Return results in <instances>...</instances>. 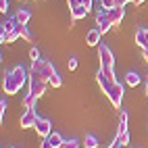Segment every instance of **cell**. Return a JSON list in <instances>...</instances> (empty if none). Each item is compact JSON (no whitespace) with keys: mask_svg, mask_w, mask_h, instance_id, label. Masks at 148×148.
Segmentation results:
<instances>
[{"mask_svg":"<svg viewBox=\"0 0 148 148\" xmlns=\"http://www.w3.org/2000/svg\"><path fill=\"white\" fill-rule=\"evenodd\" d=\"M25 82H29V73L25 71L21 65H19V67L11 69V71L4 75V79H2V90H4V94H17V92L25 86Z\"/></svg>","mask_w":148,"mask_h":148,"instance_id":"cell-1","label":"cell"},{"mask_svg":"<svg viewBox=\"0 0 148 148\" xmlns=\"http://www.w3.org/2000/svg\"><path fill=\"white\" fill-rule=\"evenodd\" d=\"M32 73H36V75H40L42 79H46V82H50V77L56 73V69L48 63V61H42V58H38V61H32V69H29Z\"/></svg>","mask_w":148,"mask_h":148,"instance_id":"cell-2","label":"cell"},{"mask_svg":"<svg viewBox=\"0 0 148 148\" xmlns=\"http://www.w3.org/2000/svg\"><path fill=\"white\" fill-rule=\"evenodd\" d=\"M104 94H106V98L111 100V104L115 106V108H119L121 106V102H123V86L119 84V82H113V84H108L104 90H102Z\"/></svg>","mask_w":148,"mask_h":148,"instance_id":"cell-3","label":"cell"},{"mask_svg":"<svg viewBox=\"0 0 148 148\" xmlns=\"http://www.w3.org/2000/svg\"><path fill=\"white\" fill-rule=\"evenodd\" d=\"M46 86H48L46 79H42L40 75H36V73L29 71V94H34V96L40 98V96L46 92Z\"/></svg>","mask_w":148,"mask_h":148,"instance_id":"cell-4","label":"cell"},{"mask_svg":"<svg viewBox=\"0 0 148 148\" xmlns=\"http://www.w3.org/2000/svg\"><path fill=\"white\" fill-rule=\"evenodd\" d=\"M98 58H100V69H113L115 67V58H113V52L106 44H100L98 46Z\"/></svg>","mask_w":148,"mask_h":148,"instance_id":"cell-5","label":"cell"},{"mask_svg":"<svg viewBox=\"0 0 148 148\" xmlns=\"http://www.w3.org/2000/svg\"><path fill=\"white\" fill-rule=\"evenodd\" d=\"M34 130L38 132V136L48 138V136L52 134V123L48 121V119H44V117H38V121H36V125H34Z\"/></svg>","mask_w":148,"mask_h":148,"instance_id":"cell-6","label":"cell"},{"mask_svg":"<svg viewBox=\"0 0 148 148\" xmlns=\"http://www.w3.org/2000/svg\"><path fill=\"white\" fill-rule=\"evenodd\" d=\"M96 25H98V29H100L102 34H106L108 29L113 27L111 19H108V13L104 11V8H102V11H98V13H96Z\"/></svg>","mask_w":148,"mask_h":148,"instance_id":"cell-7","label":"cell"},{"mask_svg":"<svg viewBox=\"0 0 148 148\" xmlns=\"http://www.w3.org/2000/svg\"><path fill=\"white\" fill-rule=\"evenodd\" d=\"M38 121V115L34 108H27V111L21 115V130H27V127H34Z\"/></svg>","mask_w":148,"mask_h":148,"instance_id":"cell-8","label":"cell"},{"mask_svg":"<svg viewBox=\"0 0 148 148\" xmlns=\"http://www.w3.org/2000/svg\"><path fill=\"white\" fill-rule=\"evenodd\" d=\"M108 13V19H111V23L113 25H119L121 21H123V17H125V6H115V8H111V11H106Z\"/></svg>","mask_w":148,"mask_h":148,"instance_id":"cell-9","label":"cell"},{"mask_svg":"<svg viewBox=\"0 0 148 148\" xmlns=\"http://www.w3.org/2000/svg\"><path fill=\"white\" fill-rule=\"evenodd\" d=\"M100 36H102V32L100 29H90L88 32V36H86V42H88V46H100Z\"/></svg>","mask_w":148,"mask_h":148,"instance_id":"cell-10","label":"cell"},{"mask_svg":"<svg viewBox=\"0 0 148 148\" xmlns=\"http://www.w3.org/2000/svg\"><path fill=\"white\" fill-rule=\"evenodd\" d=\"M136 44L140 46L142 50L148 48V29L146 27H142V29H138V32H136Z\"/></svg>","mask_w":148,"mask_h":148,"instance_id":"cell-11","label":"cell"},{"mask_svg":"<svg viewBox=\"0 0 148 148\" xmlns=\"http://www.w3.org/2000/svg\"><path fill=\"white\" fill-rule=\"evenodd\" d=\"M88 13H90V8H88L86 4H77L75 8H71V17L75 19V21H79V19L88 17Z\"/></svg>","mask_w":148,"mask_h":148,"instance_id":"cell-12","label":"cell"},{"mask_svg":"<svg viewBox=\"0 0 148 148\" xmlns=\"http://www.w3.org/2000/svg\"><path fill=\"white\" fill-rule=\"evenodd\" d=\"M15 17H17V21H19V23H21V25H27L29 21H32V13H29V11H27V8H19V11H17V15H15Z\"/></svg>","mask_w":148,"mask_h":148,"instance_id":"cell-13","label":"cell"},{"mask_svg":"<svg viewBox=\"0 0 148 148\" xmlns=\"http://www.w3.org/2000/svg\"><path fill=\"white\" fill-rule=\"evenodd\" d=\"M140 82H142V77L138 75L136 71H130V73L125 75V84H127V86H132V88H136V86H140Z\"/></svg>","mask_w":148,"mask_h":148,"instance_id":"cell-14","label":"cell"},{"mask_svg":"<svg viewBox=\"0 0 148 148\" xmlns=\"http://www.w3.org/2000/svg\"><path fill=\"white\" fill-rule=\"evenodd\" d=\"M115 142L119 144L121 148H125L127 144H130V134H127V132H125V134H117V138H115Z\"/></svg>","mask_w":148,"mask_h":148,"instance_id":"cell-15","label":"cell"},{"mask_svg":"<svg viewBox=\"0 0 148 148\" xmlns=\"http://www.w3.org/2000/svg\"><path fill=\"white\" fill-rule=\"evenodd\" d=\"M48 140L52 142V146H54V148H56V146H63V142H65L63 138H61V134H56V132H52L50 136H48Z\"/></svg>","mask_w":148,"mask_h":148,"instance_id":"cell-16","label":"cell"},{"mask_svg":"<svg viewBox=\"0 0 148 148\" xmlns=\"http://www.w3.org/2000/svg\"><path fill=\"white\" fill-rule=\"evenodd\" d=\"M84 146H86V148H98V138H96V136H86Z\"/></svg>","mask_w":148,"mask_h":148,"instance_id":"cell-17","label":"cell"},{"mask_svg":"<svg viewBox=\"0 0 148 148\" xmlns=\"http://www.w3.org/2000/svg\"><path fill=\"white\" fill-rule=\"evenodd\" d=\"M100 6L104 8V11H111V8L119 6V0H100Z\"/></svg>","mask_w":148,"mask_h":148,"instance_id":"cell-18","label":"cell"},{"mask_svg":"<svg viewBox=\"0 0 148 148\" xmlns=\"http://www.w3.org/2000/svg\"><path fill=\"white\" fill-rule=\"evenodd\" d=\"M36 102H38V96H34V94L25 96V108H36Z\"/></svg>","mask_w":148,"mask_h":148,"instance_id":"cell-19","label":"cell"},{"mask_svg":"<svg viewBox=\"0 0 148 148\" xmlns=\"http://www.w3.org/2000/svg\"><path fill=\"white\" fill-rule=\"evenodd\" d=\"M48 84H50V86H54V88H61L63 86V79H61V75H58V71L50 77V82H48Z\"/></svg>","mask_w":148,"mask_h":148,"instance_id":"cell-20","label":"cell"},{"mask_svg":"<svg viewBox=\"0 0 148 148\" xmlns=\"http://www.w3.org/2000/svg\"><path fill=\"white\" fill-rule=\"evenodd\" d=\"M100 71L104 73V77H106L108 82H117V77H115V71H113V69H100Z\"/></svg>","mask_w":148,"mask_h":148,"instance_id":"cell-21","label":"cell"},{"mask_svg":"<svg viewBox=\"0 0 148 148\" xmlns=\"http://www.w3.org/2000/svg\"><path fill=\"white\" fill-rule=\"evenodd\" d=\"M63 146H65V148H79V142L71 138V140H65V142H63Z\"/></svg>","mask_w":148,"mask_h":148,"instance_id":"cell-22","label":"cell"},{"mask_svg":"<svg viewBox=\"0 0 148 148\" xmlns=\"http://www.w3.org/2000/svg\"><path fill=\"white\" fill-rule=\"evenodd\" d=\"M21 38H23V40H27V42H32V32H29V29H27V25H23V32H21Z\"/></svg>","mask_w":148,"mask_h":148,"instance_id":"cell-23","label":"cell"},{"mask_svg":"<svg viewBox=\"0 0 148 148\" xmlns=\"http://www.w3.org/2000/svg\"><path fill=\"white\" fill-rule=\"evenodd\" d=\"M6 108H8L6 102L2 100V102H0V121H2V123H4V113H6Z\"/></svg>","mask_w":148,"mask_h":148,"instance_id":"cell-24","label":"cell"},{"mask_svg":"<svg viewBox=\"0 0 148 148\" xmlns=\"http://www.w3.org/2000/svg\"><path fill=\"white\" fill-rule=\"evenodd\" d=\"M29 56H32V61H38V58H40V52H38V48H32V50H29Z\"/></svg>","mask_w":148,"mask_h":148,"instance_id":"cell-25","label":"cell"},{"mask_svg":"<svg viewBox=\"0 0 148 148\" xmlns=\"http://www.w3.org/2000/svg\"><path fill=\"white\" fill-rule=\"evenodd\" d=\"M67 65H69V69H71V71H73V69H77V58H75V56H71Z\"/></svg>","mask_w":148,"mask_h":148,"instance_id":"cell-26","label":"cell"},{"mask_svg":"<svg viewBox=\"0 0 148 148\" xmlns=\"http://www.w3.org/2000/svg\"><path fill=\"white\" fill-rule=\"evenodd\" d=\"M8 11V0H0V13H6Z\"/></svg>","mask_w":148,"mask_h":148,"instance_id":"cell-27","label":"cell"},{"mask_svg":"<svg viewBox=\"0 0 148 148\" xmlns=\"http://www.w3.org/2000/svg\"><path fill=\"white\" fill-rule=\"evenodd\" d=\"M127 132V123H119V127H117V134H125Z\"/></svg>","mask_w":148,"mask_h":148,"instance_id":"cell-28","label":"cell"},{"mask_svg":"<svg viewBox=\"0 0 148 148\" xmlns=\"http://www.w3.org/2000/svg\"><path fill=\"white\" fill-rule=\"evenodd\" d=\"M40 148H54V146H52V142L48 140V138H44V142H42V146H40Z\"/></svg>","mask_w":148,"mask_h":148,"instance_id":"cell-29","label":"cell"},{"mask_svg":"<svg viewBox=\"0 0 148 148\" xmlns=\"http://www.w3.org/2000/svg\"><path fill=\"white\" fill-rule=\"evenodd\" d=\"M127 119H130V115L123 111V113H121V117H119V123H127Z\"/></svg>","mask_w":148,"mask_h":148,"instance_id":"cell-30","label":"cell"},{"mask_svg":"<svg viewBox=\"0 0 148 148\" xmlns=\"http://www.w3.org/2000/svg\"><path fill=\"white\" fill-rule=\"evenodd\" d=\"M67 4H69V8H75L77 4H82L79 0H67Z\"/></svg>","mask_w":148,"mask_h":148,"instance_id":"cell-31","label":"cell"},{"mask_svg":"<svg viewBox=\"0 0 148 148\" xmlns=\"http://www.w3.org/2000/svg\"><path fill=\"white\" fill-rule=\"evenodd\" d=\"M79 2H82V4H86L88 8H92V0H79Z\"/></svg>","mask_w":148,"mask_h":148,"instance_id":"cell-32","label":"cell"},{"mask_svg":"<svg viewBox=\"0 0 148 148\" xmlns=\"http://www.w3.org/2000/svg\"><path fill=\"white\" fill-rule=\"evenodd\" d=\"M127 2H134V0H119V4H121V6H125Z\"/></svg>","mask_w":148,"mask_h":148,"instance_id":"cell-33","label":"cell"},{"mask_svg":"<svg viewBox=\"0 0 148 148\" xmlns=\"http://www.w3.org/2000/svg\"><path fill=\"white\" fill-rule=\"evenodd\" d=\"M108 148H121V146H119V144H117V142H113V144H111V146H108Z\"/></svg>","mask_w":148,"mask_h":148,"instance_id":"cell-34","label":"cell"},{"mask_svg":"<svg viewBox=\"0 0 148 148\" xmlns=\"http://www.w3.org/2000/svg\"><path fill=\"white\" fill-rule=\"evenodd\" d=\"M144 88H146V96H148V77H146V84H144Z\"/></svg>","mask_w":148,"mask_h":148,"instance_id":"cell-35","label":"cell"},{"mask_svg":"<svg viewBox=\"0 0 148 148\" xmlns=\"http://www.w3.org/2000/svg\"><path fill=\"white\" fill-rule=\"evenodd\" d=\"M144 2V0H134V4H142Z\"/></svg>","mask_w":148,"mask_h":148,"instance_id":"cell-36","label":"cell"},{"mask_svg":"<svg viewBox=\"0 0 148 148\" xmlns=\"http://www.w3.org/2000/svg\"><path fill=\"white\" fill-rule=\"evenodd\" d=\"M56 148H65V146H56Z\"/></svg>","mask_w":148,"mask_h":148,"instance_id":"cell-37","label":"cell"}]
</instances>
